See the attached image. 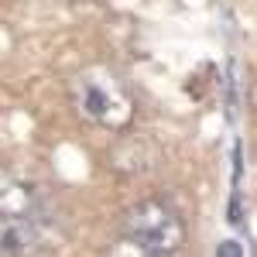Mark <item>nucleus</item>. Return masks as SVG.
<instances>
[{"label": "nucleus", "mask_w": 257, "mask_h": 257, "mask_svg": "<svg viewBox=\"0 0 257 257\" xmlns=\"http://www.w3.org/2000/svg\"><path fill=\"white\" fill-rule=\"evenodd\" d=\"M72 99L79 106V113L96 127L106 131H127L134 123V99L127 93V86L106 72V69H86L72 82Z\"/></svg>", "instance_id": "nucleus-1"}, {"label": "nucleus", "mask_w": 257, "mask_h": 257, "mask_svg": "<svg viewBox=\"0 0 257 257\" xmlns=\"http://www.w3.org/2000/svg\"><path fill=\"white\" fill-rule=\"evenodd\" d=\"M38 209V192L14 175L0 172V213L7 216H31Z\"/></svg>", "instance_id": "nucleus-4"}, {"label": "nucleus", "mask_w": 257, "mask_h": 257, "mask_svg": "<svg viewBox=\"0 0 257 257\" xmlns=\"http://www.w3.org/2000/svg\"><path fill=\"white\" fill-rule=\"evenodd\" d=\"M41 243V230L31 216L0 213V254H28Z\"/></svg>", "instance_id": "nucleus-3"}, {"label": "nucleus", "mask_w": 257, "mask_h": 257, "mask_svg": "<svg viewBox=\"0 0 257 257\" xmlns=\"http://www.w3.org/2000/svg\"><path fill=\"white\" fill-rule=\"evenodd\" d=\"M158 158V148L148 138H127V144H117L110 161L117 165L120 172H141V168H151Z\"/></svg>", "instance_id": "nucleus-5"}, {"label": "nucleus", "mask_w": 257, "mask_h": 257, "mask_svg": "<svg viewBox=\"0 0 257 257\" xmlns=\"http://www.w3.org/2000/svg\"><path fill=\"white\" fill-rule=\"evenodd\" d=\"M123 230L141 254H172L185 243L182 219L175 216V209H168L158 199H144L138 206H131L123 216Z\"/></svg>", "instance_id": "nucleus-2"}, {"label": "nucleus", "mask_w": 257, "mask_h": 257, "mask_svg": "<svg viewBox=\"0 0 257 257\" xmlns=\"http://www.w3.org/2000/svg\"><path fill=\"white\" fill-rule=\"evenodd\" d=\"M243 250H240L237 243H219V257H240Z\"/></svg>", "instance_id": "nucleus-6"}]
</instances>
